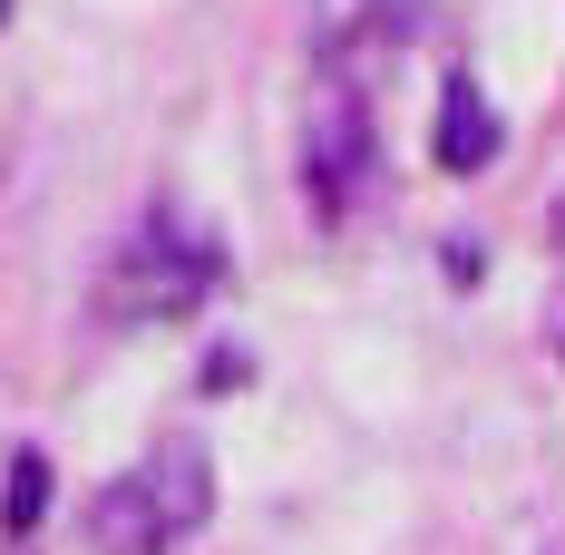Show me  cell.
I'll return each instance as SVG.
<instances>
[{"mask_svg": "<svg viewBox=\"0 0 565 555\" xmlns=\"http://www.w3.org/2000/svg\"><path fill=\"white\" fill-rule=\"evenodd\" d=\"M205 292H215V244H195V234H175V224H147V234L108 264V282H98L108 322H175V312H195Z\"/></svg>", "mask_w": 565, "mask_h": 555, "instance_id": "1", "label": "cell"}, {"mask_svg": "<svg viewBox=\"0 0 565 555\" xmlns=\"http://www.w3.org/2000/svg\"><path fill=\"white\" fill-rule=\"evenodd\" d=\"M361 175H371V117H361V98H351V78H332L322 108H312V137H302V185H312L322 215H341Z\"/></svg>", "mask_w": 565, "mask_h": 555, "instance_id": "2", "label": "cell"}, {"mask_svg": "<svg viewBox=\"0 0 565 555\" xmlns=\"http://www.w3.org/2000/svg\"><path fill=\"white\" fill-rule=\"evenodd\" d=\"M167 546H175V526H167V506H157L147 478L98 488V506H88V555H167Z\"/></svg>", "mask_w": 565, "mask_h": 555, "instance_id": "3", "label": "cell"}, {"mask_svg": "<svg viewBox=\"0 0 565 555\" xmlns=\"http://www.w3.org/2000/svg\"><path fill=\"white\" fill-rule=\"evenodd\" d=\"M137 478L157 488V506H167L175 536H195V526H205V506H215V468H205V448H195V439H167Z\"/></svg>", "mask_w": 565, "mask_h": 555, "instance_id": "4", "label": "cell"}, {"mask_svg": "<svg viewBox=\"0 0 565 555\" xmlns=\"http://www.w3.org/2000/svg\"><path fill=\"white\" fill-rule=\"evenodd\" d=\"M488 157H498V108L478 98V78H449V98H439V167L478 175Z\"/></svg>", "mask_w": 565, "mask_h": 555, "instance_id": "5", "label": "cell"}, {"mask_svg": "<svg viewBox=\"0 0 565 555\" xmlns=\"http://www.w3.org/2000/svg\"><path fill=\"white\" fill-rule=\"evenodd\" d=\"M40 506H50V458H40V448H20V458H10V506H0V516H10V536H30V526H40Z\"/></svg>", "mask_w": 565, "mask_h": 555, "instance_id": "6", "label": "cell"}, {"mask_svg": "<svg viewBox=\"0 0 565 555\" xmlns=\"http://www.w3.org/2000/svg\"><path fill=\"white\" fill-rule=\"evenodd\" d=\"M556 244H565V195H556Z\"/></svg>", "mask_w": 565, "mask_h": 555, "instance_id": "7", "label": "cell"}, {"mask_svg": "<svg viewBox=\"0 0 565 555\" xmlns=\"http://www.w3.org/2000/svg\"><path fill=\"white\" fill-rule=\"evenodd\" d=\"M0 20H10V0H0Z\"/></svg>", "mask_w": 565, "mask_h": 555, "instance_id": "8", "label": "cell"}]
</instances>
